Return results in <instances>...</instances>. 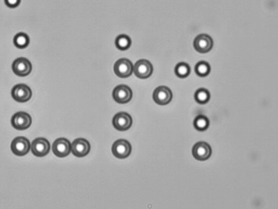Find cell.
Here are the masks:
<instances>
[{"label":"cell","mask_w":278,"mask_h":209,"mask_svg":"<svg viewBox=\"0 0 278 209\" xmlns=\"http://www.w3.org/2000/svg\"><path fill=\"white\" fill-rule=\"evenodd\" d=\"M131 145L129 141L125 140L116 141L112 146V154L120 159H126L131 154Z\"/></svg>","instance_id":"obj_3"},{"label":"cell","mask_w":278,"mask_h":209,"mask_svg":"<svg viewBox=\"0 0 278 209\" xmlns=\"http://www.w3.org/2000/svg\"><path fill=\"white\" fill-rule=\"evenodd\" d=\"M11 96L18 102H28L32 96L31 89L27 85L17 84L15 85L11 91Z\"/></svg>","instance_id":"obj_4"},{"label":"cell","mask_w":278,"mask_h":209,"mask_svg":"<svg viewBox=\"0 0 278 209\" xmlns=\"http://www.w3.org/2000/svg\"><path fill=\"white\" fill-rule=\"evenodd\" d=\"M112 96L116 102L120 104L127 103L132 99L133 92L128 86L119 85L114 89Z\"/></svg>","instance_id":"obj_7"},{"label":"cell","mask_w":278,"mask_h":209,"mask_svg":"<svg viewBox=\"0 0 278 209\" xmlns=\"http://www.w3.org/2000/svg\"><path fill=\"white\" fill-rule=\"evenodd\" d=\"M194 128L201 131L207 129L209 126V120L204 115H199L194 121Z\"/></svg>","instance_id":"obj_17"},{"label":"cell","mask_w":278,"mask_h":209,"mask_svg":"<svg viewBox=\"0 0 278 209\" xmlns=\"http://www.w3.org/2000/svg\"><path fill=\"white\" fill-rule=\"evenodd\" d=\"M210 72V66L207 62L201 61L195 66V72L199 76L202 77L207 76Z\"/></svg>","instance_id":"obj_21"},{"label":"cell","mask_w":278,"mask_h":209,"mask_svg":"<svg viewBox=\"0 0 278 209\" xmlns=\"http://www.w3.org/2000/svg\"><path fill=\"white\" fill-rule=\"evenodd\" d=\"M213 46V39L211 37L208 35H199L194 40V47L195 50L199 52V53H208L212 49Z\"/></svg>","instance_id":"obj_15"},{"label":"cell","mask_w":278,"mask_h":209,"mask_svg":"<svg viewBox=\"0 0 278 209\" xmlns=\"http://www.w3.org/2000/svg\"><path fill=\"white\" fill-rule=\"evenodd\" d=\"M114 72L120 78L130 77L134 70V65L129 59L122 58L116 61L114 65Z\"/></svg>","instance_id":"obj_1"},{"label":"cell","mask_w":278,"mask_h":209,"mask_svg":"<svg viewBox=\"0 0 278 209\" xmlns=\"http://www.w3.org/2000/svg\"><path fill=\"white\" fill-rule=\"evenodd\" d=\"M212 148L209 144L205 142H199L194 145L193 155L198 161H205L209 159L212 155Z\"/></svg>","instance_id":"obj_12"},{"label":"cell","mask_w":278,"mask_h":209,"mask_svg":"<svg viewBox=\"0 0 278 209\" xmlns=\"http://www.w3.org/2000/svg\"><path fill=\"white\" fill-rule=\"evenodd\" d=\"M31 148L33 155L42 158L46 156L50 152V144L49 142L44 138H37L33 141Z\"/></svg>","instance_id":"obj_10"},{"label":"cell","mask_w":278,"mask_h":209,"mask_svg":"<svg viewBox=\"0 0 278 209\" xmlns=\"http://www.w3.org/2000/svg\"><path fill=\"white\" fill-rule=\"evenodd\" d=\"M31 144L28 139L24 137H17L13 141L11 145V151L15 155L24 156L28 154Z\"/></svg>","instance_id":"obj_2"},{"label":"cell","mask_w":278,"mask_h":209,"mask_svg":"<svg viewBox=\"0 0 278 209\" xmlns=\"http://www.w3.org/2000/svg\"><path fill=\"white\" fill-rule=\"evenodd\" d=\"M133 124V119L131 115L125 113L116 114L112 119V125L116 129L124 131L130 129Z\"/></svg>","instance_id":"obj_8"},{"label":"cell","mask_w":278,"mask_h":209,"mask_svg":"<svg viewBox=\"0 0 278 209\" xmlns=\"http://www.w3.org/2000/svg\"><path fill=\"white\" fill-rule=\"evenodd\" d=\"M52 151L54 155L59 158H65L71 152L70 142L64 138H60L56 140L52 145Z\"/></svg>","instance_id":"obj_11"},{"label":"cell","mask_w":278,"mask_h":209,"mask_svg":"<svg viewBox=\"0 0 278 209\" xmlns=\"http://www.w3.org/2000/svg\"><path fill=\"white\" fill-rule=\"evenodd\" d=\"M133 72L135 76L140 79H146L152 76L153 67L148 60L141 59L135 63Z\"/></svg>","instance_id":"obj_5"},{"label":"cell","mask_w":278,"mask_h":209,"mask_svg":"<svg viewBox=\"0 0 278 209\" xmlns=\"http://www.w3.org/2000/svg\"><path fill=\"white\" fill-rule=\"evenodd\" d=\"M210 98L209 92L205 88L199 89L195 93V99L200 104H205L209 102Z\"/></svg>","instance_id":"obj_20"},{"label":"cell","mask_w":278,"mask_h":209,"mask_svg":"<svg viewBox=\"0 0 278 209\" xmlns=\"http://www.w3.org/2000/svg\"><path fill=\"white\" fill-rule=\"evenodd\" d=\"M30 43L29 37L24 32H20L15 35L14 39L15 46L20 48H24L29 46Z\"/></svg>","instance_id":"obj_18"},{"label":"cell","mask_w":278,"mask_h":209,"mask_svg":"<svg viewBox=\"0 0 278 209\" xmlns=\"http://www.w3.org/2000/svg\"><path fill=\"white\" fill-rule=\"evenodd\" d=\"M11 123L15 129L25 130L31 125L32 118L28 113L24 112H18L13 115Z\"/></svg>","instance_id":"obj_6"},{"label":"cell","mask_w":278,"mask_h":209,"mask_svg":"<svg viewBox=\"0 0 278 209\" xmlns=\"http://www.w3.org/2000/svg\"><path fill=\"white\" fill-rule=\"evenodd\" d=\"M91 146L88 140L84 139H77L74 141L71 145V152L75 156L82 158L89 154Z\"/></svg>","instance_id":"obj_14"},{"label":"cell","mask_w":278,"mask_h":209,"mask_svg":"<svg viewBox=\"0 0 278 209\" xmlns=\"http://www.w3.org/2000/svg\"><path fill=\"white\" fill-rule=\"evenodd\" d=\"M12 68L14 73L19 77L29 75L32 70L31 63L25 58H18L14 62Z\"/></svg>","instance_id":"obj_9"},{"label":"cell","mask_w":278,"mask_h":209,"mask_svg":"<svg viewBox=\"0 0 278 209\" xmlns=\"http://www.w3.org/2000/svg\"><path fill=\"white\" fill-rule=\"evenodd\" d=\"M21 0H5V4L11 8H15L20 5Z\"/></svg>","instance_id":"obj_22"},{"label":"cell","mask_w":278,"mask_h":209,"mask_svg":"<svg viewBox=\"0 0 278 209\" xmlns=\"http://www.w3.org/2000/svg\"><path fill=\"white\" fill-rule=\"evenodd\" d=\"M172 98V94L170 89L165 86L157 87L153 93L154 101L161 106L166 105L170 103Z\"/></svg>","instance_id":"obj_13"},{"label":"cell","mask_w":278,"mask_h":209,"mask_svg":"<svg viewBox=\"0 0 278 209\" xmlns=\"http://www.w3.org/2000/svg\"><path fill=\"white\" fill-rule=\"evenodd\" d=\"M175 73L179 78H186L190 73V67L185 63H180L175 67Z\"/></svg>","instance_id":"obj_19"},{"label":"cell","mask_w":278,"mask_h":209,"mask_svg":"<svg viewBox=\"0 0 278 209\" xmlns=\"http://www.w3.org/2000/svg\"><path fill=\"white\" fill-rule=\"evenodd\" d=\"M131 45V40L129 36L125 34L119 35L115 40V46L120 50L128 49Z\"/></svg>","instance_id":"obj_16"}]
</instances>
